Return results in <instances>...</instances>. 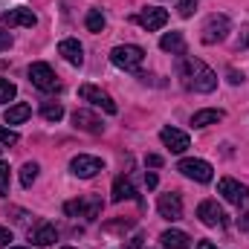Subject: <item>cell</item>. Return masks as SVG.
<instances>
[{"mask_svg":"<svg viewBox=\"0 0 249 249\" xmlns=\"http://www.w3.org/2000/svg\"><path fill=\"white\" fill-rule=\"evenodd\" d=\"M177 75L183 78V84H186L188 90H194V93H212V90L217 87L214 70H209L200 58H191V55H180V61H177Z\"/></svg>","mask_w":249,"mask_h":249,"instance_id":"6da1fadb","label":"cell"},{"mask_svg":"<svg viewBox=\"0 0 249 249\" xmlns=\"http://www.w3.org/2000/svg\"><path fill=\"white\" fill-rule=\"evenodd\" d=\"M142 58H145V50L136 47V44H124V47H113L110 50V61L116 64L119 70H127V72L139 70Z\"/></svg>","mask_w":249,"mask_h":249,"instance_id":"7a4b0ae2","label":"cell"},{"mask_svg":"<svg viewBox=\"0 0 249 249\" xmlns=\"http://www.w3.org/2000/svg\"><path fill=\"white\" fill-rule=\"evenodd\" d=\"M229 29H232V23H229L226 15H209L203 29H200V41L203 44H217V41H223L229 35Z\"/></svg>","mask_w":249,"mask_h":249,"instance_id":"3957f363","label":"cell"},{"mask_svg":"<svg viewBox=\"0 0 249 249\" xmlns=\"http://www.w3.org/2000/svg\"><path fill=\"white\" fill-rule=\"evenodd\" d=\"M29 81H32L38 90H44V93H53V90H58V87H61V81H58L55 70H53L50 64H44V61H35L32 67H29Z\"/></svg>","mask_w":249,"mask_h":249,"instance_id":"277c9868","label":"cell"},{"mask_svg":"<svg viewBox=\"0 0 249 249\" xmlns=\"http://www.w3.org/2000/svg\"><path fill=\"white\" fill-rule=\"evenodd\" d=\"M64 212L70 217H87V220H96L102 214V200L99 197H87V200H70L64 203Z\"/></svg>","mask_w":249,"mask_h":249,"instance_id":"5b68a950","label":"cell"},{"mask_svg":"<svg viewBox=\"0 0 249 249\" xmlns=\"http://www.w3.org/2000/svg\"><path fill=\"white\" fill-rule=\"evenodd\" d=\"M177 171L186 174L188 180H197V183H212V177H214V168L206 160H191V157L188 160H180Z\"/></svg>","mask_w":249,"mask_h":249,"instance_id":"8992f818","label":"cell"},{"mask_svg":"<svg viewBox=\"0 0 249 249\" xmlns=\"http://www.w3.org/2000/svg\"><path fill=\"white\" fill-rule=\"evenodd\" d=\"M70 171H72L75 177H81V180H90V177H96L99 171H105V162H102L99 157L78 154V157H72V162H70Z\"/></svg>","mask_w":249,"mask_h":249,"instance_id":"52a82bcc","label":"cell"},{"mask_svg":"<svg viewBox=\"0 0 249 249\" xmlns=\"http://www.w3.org/2000/svg\"><path fill=\"white\" fill-rule=\"evenodd\" d=\"M78 96H81L84 102H90L93 107H102L105 113H116V110H119L116 102H113L105 90H99V87H93V84H81V87H78Z\"/></svg>","mask_w":249,"mask_h":249,"instance_id":"ba28073f","label":"cell"},{"mask_svg":"<svg viewBox=\"0 0 249 249\" xmlns=\"http://www.w3.org/2000/svg\"><path fill=\"white\" fill-rule=\"evenodd\" d=\"M38 23V15L32 12V9H26V6H18V9H9V12H3L0 15V26H35Z\"/></svg>","mask_w":249,"mask_h":249,"instance_id":"9c48e42d","label":"cell"},{"mask_svg":"<svg viewBox=\"0 0 249 249\" xmlns=\"http://www.w3.org/2000/svg\"><path fill=\"white\" fill-rule=\"evenodd\" d=\"M217 191H220L232 206H244L247 197H249V188L244 186V183H238L235 177H223V180L217 183Z\"/></svg>","mask_w":249,"mask_h":249,"instance_id":"30bf717a","label":"cell"},{"mask_svg":"<svg viewBox=\"0 0 249 249\" xmlns=\"http://www.w3.org/2000/svg\"><path fill=\"white\" fill-rule=\"evenodd\" d=\"M157 209L165 220H180L183 217V197L180 194H160Z\"/></svg>","mask_w":249,"mask_h":249,"instance_id":"8fae6325","label":"cell"},{"mask_svg":"<svg viewBox=\"0 0 249 249\" xmlns=\"http://www.w3.org/2000/svg\"><path fill=\"white\" fill-rule=\"evenodd\" d=\"M197 217H200V223H206V226H223V223H226V214H223V209H220L214 200H203V203L197 206Z\"/></svg>","mask_w":249,"mask_h":249,"instance_id":"7c38bea8","label":"cell"},{"mask_svg":"<svg viewBox=\"0 0 249 249\" xmlns=\"http://www.w3.org/2000/svg\"><path fill=\"white\" fill-rule=\"evenodd\" d=\"M139 23H142V29H148V32L162 29V26L168 23V12L160 9V6H145L142 15H139Z\"/></svg>","mask_w":249,"mask_h":249,"instance_id":"4fadbf2b","label":"cell"},{"mask_svg":"<svg viewBox=\"0 0 249 249\" xmlns=\"http://www.w3.org/2000/svg\"><path fill=\"white\" fill-rule=\"evenodd\" d=\"M160 139H162L165 148H171V154H186L188 151V136L183 130H177V127H162Z\"/></svg>","mask_w":249,"mask_h":249,"instance_id":"5bb4252c","label":"cell"},{"mask_svg":"<svg viewBox=\"0 0 249 249\" xmlns=\"http://www.w3.org/2000/svg\"><path fill=\"white\" fill-rule=\"evenodd\" d=\"M58 55H64V61L72 64V67H81L84 64V47L75 38H64L58 44Z\"/></svg>","mask_w":249,"mask_h":249,"instance_id":"9a60e30c","label":"cell"},{"mask_svg":"<svg viewBox=\"0 0 249 249\" xmlns=\"http://www.w3.org/2000/svg\"><path fill=\"white\" fill-rule=\"evenodd\" d=\"M72 124H75L78 130H87V133H102V130H105L102 119L93 116L90 110H75V113H72Z\"/></svg>","mask_w":249,"mask_h":249,"instance_id":"2e32d148","label":"cell"},{"mask_svg":"<svg viewBox=\"0 0 249 249\" xmlns=\"http://www.w3.org/2000/svg\"><path fill=\"white\" fill-rule=\"evenodd\" d=\"M160 241H162L165 249H191V238L186 232H180V229H165L160 235Z\"/></svg>","mask_w":249,"mask_h":249,"instance_id":"e0dca14e","label":"cell"},{"mask_svg":"<svg viewBox=\"0 0 249 249\" xmlns=\"http://www.w3.org/2000/svg\"><path fill=\"white\" fill-rule=\"evenodd\" d=\"M160 47H162L165 53L186 55V38H183V32H165V35L160 38Z\"/></svg>","mask_w":249,"mask_h":249,"instance_id":"ac0fdd59","label":"cell"},{"mask_svg":"<svg viewBox=\"0 0 249 249\" xmlns=\"http://www.w3.org/2000/svg\"><path fill=\"white\" fill-rule=\"evenodd\" d=\"M32 241H35V247H53V244L58 241V232H55V226H53V223H41V226L35 229Z\"/></svg>","mask_w":249,"mask_h":249,"instance_id":"d6986e66","label":"cell"},{"mask_svg":"<svg viewBox=\"0 0 249 249\" xmlns=\"http://www.w3.org/2000/svg\"><path fill=\"white\" fill-rule=\"evenodd\" d=\"M110 200H113V203H122V200H136V188L130 186V180H124V177H119V180L113 183V191H110Z\"/></svg>","mask_w":249,"mask_h":249,"instance_id":"ffe728a7","label":"cell"},{"mask_svg":"<svg viewBox=\"0 0 249 249\" xmlns=\"http://www.w3.org/2000/svg\"><path fill=\"white\" fill-rule=\"evenodd\" d=\"M223 116H226V113H223V110H214V107H209V110H197V113L191 116V124H194V127H209V124H217Z\"/></svg>","mask_w":249,"mask_h":249,"instance_id":"44dd1931","label":"cell"},{"mask_svg":"<svg viewBox=\"0 0 249 249\" xmlns=\"http://www.w3.org/2000/svg\"><path fill=\"white\" fill-rule=\"evenodd\" d=\"M32 116V107L29 105H12V107H6V122L9 124H20V122H26Z\"/></svg>","mask_w":249,"mask_h":249,"instance_id":"7402d4cb","label":"cell"},{"mask_svg":"<svg viewBox=\"0 0 249 249\" xmlns=\"http://www.w3.org/2000/svg\"><path fill=\"white\" fill-rule=\"evenodd\" d=\"M84 23H87V29H90V32H102L107 20H105L102 9H90V12H87V18H84Z\"/></svg>","mask_w":249,"mask_h":249,"instance_id":"603a6c76","label":"cell"},{"mask_svg":"<svg viewBox=\"0 0 249 249\" xmlns=\"http://www.w3.org/2000/svg\"><path fill=\"white\" fill-rule=\"evenodd\" d=\"M41 116L47 119V122H61L64 119V107L58 102H47L44 107H41Z\"/></svg>","mask_w":249,"mask_h":249,"instance_id":"cb8c5ba5","label":"cell"},{"mask_svg":"<svg viewBox=\"0 0 249 249\" xmlns=\"http://www.w3.org/2000/svg\"><path fill=\"white\" fill-rule=\"evenodd\" d=\"M38 180V162H26L20 168V186L23 188H32V183Z\"/></svg>","mask_w":249,"mask_h":249,"instance_id":"d4e9b609","label":"cell"},{"mask_svg":"<svg viewBox=\"0 0 249 249\" xmlns=\"http://www.w3.org/2000/svg\"><path fill=\"white\" fill-rule=\"evenodd\" d=\"M18 96V87L9 81V78H0V105H6V102H12Z\"/></svg>","mask_w":249,"mask_h":249,"instance_id":"484cf974","label":"cell"},{"mask_svg":"<svg viewBox=\"0 0 249 249\" xmlns=\"http://www.w3.org/2000/svg\"><path fill=\"white\" fill-rule=\"evenodd\" d=\"M0 197H9V165L0 162Z\"/></svg>","mask_w":249,"mask_h":249,"instance_id":"4316f807","label":"cell"},{"mask_svg":"<svg viewBox=\"0 0 249 249\" xmlns=\"http://www.w3.org/2000/svg\"><path fill=\"white\" fill-rule=\"evenodd\" d=\"M194 9H197V0H180V3H177L180 18H191V15H194Z\"/></svg>","mask_w":249,"mask_h":249,"instance_id":"83f0119b","label":"cell"},{"mask_svg":"<svg viewBox=\"0 0 249 249\" xmlns=\"http://www.w3.org/2000/svg\"><path fill=\"white\" fill-rule=\"evenodd\" d=\"M0 142H3V145H15V142H18V133H15L12 127H3V124H0Z\"/></svg>","mask_w":249,"mask_h":249,"instance_id":"f1b7e54d","label":"cell"},{"mask_svg":"<svg viewBox=\"0 0 249 249\" xmlns=\"http://www.w3.org/2000/svg\"><path fill=\"white\" fill-rule=\"evenodd\" d=\"M241 32H244V35H238V41H235V50H247V47H249V26H244Z\"/></svg>","mask_w":249,"mask_h":249,"instance_id":"f546056e","label":"cell"},{"mask_svg":"<svg viewBox=\"0 0 249 249\" xmlns=\"http://www.w3.org/2000/svg\"><path fill=\"white\" fill-rule=\"evenodd\" d=\"M9 241H12V232H9L6 226H0V249L9 247Z\"/></svg>","mask_w":249,"mask_h":249,"instance_id":"4dcf8cb0","label":"cell"},{"mask_svg":"<svg viewBox=\"0 0 249 249\" xmlns=\"http://www.w3.org/2000/svg\"><path fill=\"white\" fill-rule=\"evenodd\" d=\"M145 165H151V168H160V165H162V157H157V154H148Z\"/></svg>","mask_w":249,"mask_h":249,"instance_id":"1f68e13d","label":"cell"},{"mask_svg":"<svg viewBox=\"0 0 249 249\" xmlns=\"http://www.w3.org/2000/svg\"><path fill=\"white\" fill-rule=\"evenodd\" d=\"M142 241H145L142 235H133V238L127 241V247H124V249H142Z\"/></svg>","mask_w":249,"mask_h":249,"instance_id":"d6a6232c","label":"cell"},{"mask_svg":"<svg viewBox=\"0 0 249 249\" xmlns=\"http://www.w3.org/2000/svg\"><path fill=\"white\" fill-rule=\"evenodd\" d=\"M9 47H12V35L0 29V50H9Z\"/></svg>","mask_w":249,"mask_h":249,"instance_id":"836d02e7","label":"cell"},{"mask_svg":"<svg viewBox=\"0 0 249 249\" xmlns=\"http://www.w3.org/2000/svg\"><path fill=\"white\" fill-rule=\"evenodd\" d=\"M229 81H232V84H244V72H238V70H229Z\"/></svg>","mask_w":249,"mask_h":249,"instance_id":"e575fe53","label":"cell"},{"mask_svg":"<svg viewBox=\"0 0 249 249\" xmlns=\"http://www.w3.org/2000/svg\"><path fill=\"white\" fill-rule=\"evenodd\" d=\"M145 186H148V188H157V174H145Z\"/></svg>","mask_w":249,"mask_h":249,"instance_id":"d590c367","label":"cell"},{"mask_svg":"<svg viewBox=\"0 0 249 249\" xmlns=\"http://www.w3.org/2000/svg\"><path fill=\"white\" fill-rule=\"evenodd\" d=\"M194 249H217V247H214L212 241H200V244H197V247H194Z\"/></svg>","mask_w":249,"mask_h":249,"instance_id":"8d00e7d4","label":"cell"},{"mask_svg":"<svg viewBox=\"0 0 249 249\" xmlns=\"http://www.w3.org/2000/svg\"><path fill=\"white\" fill-rule=\"evenodd\" d=\"M241 229H244V232H249V212L244 214V220H241Z\"/></svg>","mask_w":249,"mask_h":249,"instance_id":"74e56055","label":"cell"},{"mask_svg":"<svg viewBox=\"0 0 249 249\" xmlns=\"http://www.w3.org/2000/svg\"><path fill=\"white\" fill-rule=\"evenodd\" d=\"M9 249H32V247H9Z\"/></svg>","mask_w":249,"mask_h":249,"instance_id":"f35d334b","label":"cell"},{"mask_svg":"<svg viewBox=\"0 0 249 249\" xmlns=\"http://www.w3.org/2000/svg\"><path fill=\"white\" fill-rule=\"evenodd\" d=\"M61 249H75V247H61Z\"/></svg>","mask_w":249,"mask_h":249,"instance_id":"ab89813d","label":"cell"}]
</instances>
